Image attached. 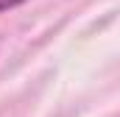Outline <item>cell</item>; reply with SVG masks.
Segmentation results:
<instances>
[{
  "instance_id": "cell-1",
  "label": "cell",
  "mask_w": 120,
  "mask_h": 117,
  "mask_svg": "<svg viewBox=\"0 0 120 117\" xmlns=\"http://www.w3.org/2000/svg\"><path fill=\"white\" fill-rule=\"evenodd\" d=\"M25 0H0V11H8V8H17V6H22Z\"/></svg>"
}]
</instances>
